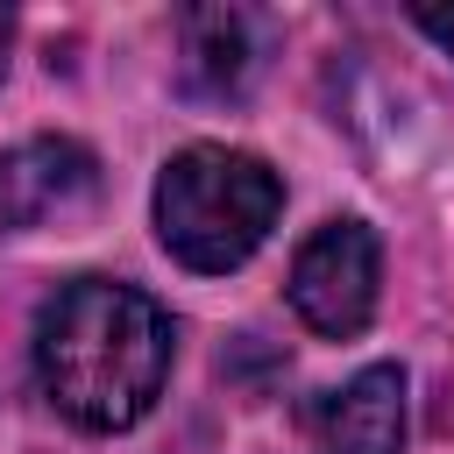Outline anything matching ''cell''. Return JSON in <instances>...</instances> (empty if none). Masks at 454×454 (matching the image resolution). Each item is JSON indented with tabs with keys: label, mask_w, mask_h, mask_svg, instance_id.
<instances>
[{
	"label": "cell",
	"mask_w": 454,
	"mask_h": 454,
	"mask_svg": "<svg viewBox=\"0 0 454 454\" xmlns=\"http://www.w3.org/2000/svg\"><path fill=\"white\" fill-rule=\"evenodd\" d=\"M156 241L184 262V270H241L284 206V184L262 156L227 149V142H192L156 170Z\"/></svg>",
	"instance_id": "cell-2"
},
{
	"label": "cell",
	"mask_w": 454,
	"mask_h": 454,
	"mask_svg": "<svg viewBox=\"0 0 454 454\" xmlns=\"http://www.w3.org/2000/svg\"><path fill=\"white\" fill-rule=\"evenodd\" d=\"M411 28H419V35H433V43L454 57V7H440V0H419V7H411Z\"/></svg>",
	"instance_id": "cell-7"
},
{
	"label": "cell",
	"mask_w": 454,
	"mask_h": 454,
	"mask_svg": "<svg viewBox=\"0 0 454 454\" xmlns=\"http://www.w3.org/2000/svg\"><path fill=\"white\" fill-rule=\"evenodd\" d=\"M376 284H383V248L362 220H326L291 255V312L326 340H348L369 326Z\"/></svg>",
	"instance_id": "cell-3"
},
{
	"label": "cell",
	"mask_w": 454,
	"mask_h": 454,
	"mask_svg": "<svg viewBox=\"0 0 454 454\" xmlns=\"http://www.w3.org/2000/svg\"><path fill=\"white\" fill-rule=\"evenodd\" d=\"M35 383L85 433H128L170 383V319L149 291L78 277L35 312Z\"/></svg>",
	"instance_id": "cell-1"
},
{
	"label": "cell",
	"mask_w": 454,
	"mask_h": 454,
	"mask_svg": "<svg viewBox=\"0 0 454 454\" xmlns=\"http://www.w3.org/2000/svg\"><path fill=\"white\" fill-rule=\"evenodd\" d=\"M92 184H99L92 149H78L64 135L14 142L0 156V234H21V227H43V220L78 213L92 199Z\"/></svg>",
	"instance_id": "cell-4"
},
{
	"label": "cell",
	"mask_w": 454,
	"mask_h": 454,
	"mask_svg": "<svg viewBox=\"0 0 454 454\" xmlns=\"http://www.w3.org/2000/svg\"><path fill=\"white\" fill-rule=\"evenodd\" d=\"M312 433L326 454H404V369L369 362L340 390L312 404Z\"/></svg>",
	"instance_id": "cell-5"
},
{
	"label": "cell",
	"mask_w": 454,
	"mask_h": 454,
	"mask_svg": "<svg viewBox=\"0 0 454 454\" xmlns=\"http://www.w3.org/2000/svg\"><path fill=\"white\" fill-rule=\"evenodd\" d=\"M177 57H184L192 92L227 99L255 71V21L241 7H192V14H177Z\"/></svg>",
	"instance_id": "cell-6"
},
{
	"label": "cell",
	"mask_w": 454,
	"mask_h": 454,
	"mask_svg": "<svg viewBox=\"0 0 454 454\" xmlns=\"http://www.w3.org/2000/svg\"><path fill=\"white\" fill-rule=\"evenodd\" d=\"M7 50H14V7H0V71H7Z\"/></svg>",
	"instance_id": "cell-8"
}]
</instances>
